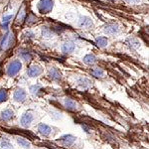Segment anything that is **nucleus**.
Instances as JSON below:
<instances>
[{
    "mask_svg": "<svg viewBox=\"0 0 149 149\" xmlns=\"http://www.w3.org/2000/svg\"><path fill=\"white\" fill-rule=\"evenodd\" d=\"M127 43H129L130 47L134 48V49H137V48L140 47V43H139L135 38H129V39L127 40Z\"/></svg>",
    "mask_w": 149,
    "mask_h": 149,
    "instance_id": "aec40b11",
    "label": "nucleus"
},
{
    "mask_svg": "<svg viewBox=\"0 0 149 149\" xmlns=\"http://www.w3.org/2000/svg\"><path fill=\"white\" fill-rule=\"evenodd\" d=\"M14 43V35L12 32H8L7 34L4 36L3 41H2V44H1V48L2 50H8Z\"/></svg>",
    "mask_w": 149,
    "mask_h": 149,
    "instance_id": "7ed1b4c3",
    "label": "nucleus"
},
{
    "mask_svg": "<svg viewBox=\"0 0 149 149\" xmlns=\"http://www.w3.org/2000/svg\"><path fill=\"white\" fill-rule=\"evenodd\" d=\"M80 26L81 27H84V28H90L93 26V22L90 18L88 17H84L81 19L80 21Z\"/></svg>",
    "mask_w": 149,
    "mask_h": 149,
    "instance_id": "dca6fc26",
    "label": "nucleus"
},
{
    "mask_svg": "<svg viewBox=\"0 0 149 149\" xmlns=\"http://www.w3.org/2000/svg\"><path fill=\"white\" fill-rule=\"evenodd\" d=\"M92 74L93 77H95V78H103V77H104V71L100 68L93 70Z\"/></svg>",
    "mask_w": 149,
    "mask_h": 149,
    "instance_id": "a211bd4d",
    "label": "nucleus"
},
{
    "mask_svg": "<svg viewBox=\"0 0 149 149\" xmlns=\"http://www.w3.org/2000/svg\"><path fill=\"white\" fill-rule=\"evenodd\" d=\"M127 2H129V3H137L139 0H126Z\"/></svg>",
    "mask_w": 149,
    "mask_h": 149,
    "instance_id": "cd10ccee",
    "label": "nucleus"
},
{
    "mask_svg": "<svg viewBox=\"0 0 149 149\" xmlns=\"http://www.w3.org/2000/svg\"><path fill=\"white\" fill-rule=\"evenodd\" d=\"M36 21H37V17H35L33 14H30V15H28L27 17V22L29 24H32V23H35Z\"/></svg>",
    "mask_w": 149,
    "mask_h": 149,
    "instance_id": "393cba45",
    "label": "nucleus"
},
{
    "mask_svg": "<svg viewBox=\"0 0 149 149\" xmlns=\"http://www.w3.org/2000/svg\"><path fill=\"white\" fill-rule=\"evenodd\" d=\"M7 98H8V95H7L6 91H3V90L0 91V103L6 102Z\"/></svg>",
    "mask_w": 149,
    "mask_h": 149,
    "instance_id": "5701e85b",
    "label": "nucleus"
},
{
    "mask_svg": "<svg viewBox=\"0 0 149 149\" xmlns=\"http://www.w3.org/2000/svg\"><path fill=\"white\" fill-rule=\"evenodd\" d=\"M22 64L20 61L15 60V61H12L10 64L7 66V74L9 77H14L15 74H17L21 70Z\"/></svg>",
    "mask_w": 149,
    "mask_h": 149,
    "instance_id": "f257e3e1",
    "label": "nucleus"
},
{
    "mask_svg": "<svg viewBox=\"0 0 149 149\" xmlns=\"http://www.w3.org/2000/svg\"><path fill=\"white\" fill-rule=\"evenodd\" d=\"M25 15H26V12H25V10H24V7H22V9H21V11L19 12L18 17H17L18 22H22L24 19H25Z\"/></svg>",
    "mask_w": 149,
    "mask_h": 149,
    "instance_id": "b1692460",
    "label": "nucleus"
},
{
    "mask_svg": "<svg viewBox=\"0 0 149 149\" xmlns=\"http://www.w3.org/2000/svg\"><path fill=\"white\" fill-rule=\"evenodd\" d=\"M43 70L40 66L38 65H34V66H31L28 70V76L31 77V78H35V77H38L39 74H42Z\"/></svg>",
    "mask_w": 149,
    "mask_h": 149,
    "instance_id": "0eeeda50",
    "label": "nucleus"
},
{
    "mask_svg": "<svg viewBox=\"0 0 149 149\" xmlns=\"http://www.w3.org/2000/svg\"><path fill=\"white\" fill-rule=\"evenodd\" d=\"M14 116V112L11 109H5L0 113V118L3 121H9L13 118Z\"/></svg>",
    "mask_w": 149,
    "mask_h": 149,
    "instance_id": "9b49d317",
    "label": "nucleus"
},
{
    "mask_svg": "<svg viewBox=\"0 0 149 149\" xmlns=\"http://www.w3.org/2000/svg\"><path fill=\"white\" fill-rule=\"evenodd\" d=\"M77 85L80 88L86 90V88H88L92 86V81H91V80H88V78H80L77 81Z\"/></svg>",
    "mask_w": 149,
    "mask_h": 149,
    "instance_id": "9d476101",
    "label": "nucleus"
},
{
    "mask_svg": "<svg viewBox=\"0 0 149 149\" xmlns=\"http://www.w3.org/2000/svg\"><path fill=\"white\" fill-rule=\"evenodd\" d=\"M51 127L47 124H44V123H41L38 125V132L43 136H49L51 134Z\"/></svg>",
    "mask_w": 149,
    "mask_h": 149,
    "instance_id": "1a4fd4ad",
    "label": "nucleus"
},
{
    "mask_svg": "<svg viewBox=\"0 0 149 149\" xmlns=\"http://www.w3.org/2000/svg\"><path fill=\"white\" fill-rule=\"evenodd\" d=\"M17 143L20 145V147H22L24 149H29L31 147V143L28 140H26L25 138L22 137H17Z\"/></svg>",
    "mask_w": 149,
    "mask_h": 149,
    "instance_id": "2eb2a0df",
    "label": "nucleus"
},
{
    "mask_svg": "<svg viewBox=\"0 0 149 149\" xmlns=\"http://www.w3.org/2000/svg\"><path fill=\"white\" fill-rule=\"evenodd\" d=\"M10 19H12V15H9V16H5V17H3V24H4V26H6L8 25V23L10 22Z\"/></svg>",
    "mask_w": 149,
    "mask_h": 149,
    "instance_id": "bb28decb",
    "label": "nucleus"
},
{
    "mask_svg": "<svg viewBox=\"0 0 149 149\" xmlns=\"http://www.w3.org/2000/svg\"><path fill=\"white\" fill-rule=\"evenodd\" d=\"M34 120V115L31 111H26L25 113L22 114L20 119V123L23 127H28Z\"/></svg>",
    "mask_w": 149,
    "mask_h": 149,
    "instance_id": "20e7f679",
    "label": "nucleus"
},
{
    "mask_svg": "<svg viewBox=\"0 0 149 149\" xmlns=\"http://www.w3.org/2000/svg\"><path fill=\"white\" fill-rule=\"evenodd\" d=\"M0 148L1 149H13V146L12 144L9 142L7 139H3L0 143Z\"/></svg>",
    "mask_w": 149,
    "mask_h": 149,
    "instance_id": "412c9836",
    "label": "nucleus"
},
{
    "mask_svg": "<svg viewBox=\"0 0 149 149\" xmlns=\"http://www.w3.org/2000/svg\"><path fill=\"white\" fill-rule=\"evenodd\" d=\"M60 143L62 144L63 146H66V147H70V146L74 145V143L76 142V137L71 134H67V135L62 136L61 138H59Z\"/></svg>",
    "mask_w": 149,
    "mask_h": 149,
    "instance_id": "39448f33",
    "label": "nucleus"
},
{
    "mask_svg": "<svg viewBox=\"0 0 149 149\" xmlns=\"http://www.w3.org/2000/svg\"><path fill=\"white\" fill-rule=\"evenodd\" d=\"M97 61V58L95 57V55H86V56L84 58V63L86 64V65H93Z\"/></svg>",
    "mask_w": 149,
    "mask_h": 149,
    "instance_id": "f3484780",
    "label": "nucleus"
},
{
    "mask_svg": "<svg viewBox=\"0 0 149 149\" xmlns=\"http://www.w3.org/2000/svg\"><path fill=\"white\" fill-rule=\"evenodd\" d=\"M74 48H76V46H74V44L73 42H66L62 45V51L68 54V53L74 52Z\"/></svg>",
    "mask_w": 149,
    "mask_h": 149,
    "instance_id": "4468645a",
    "label": "nucleus"
},
{
    "mask_svg": "<svg viewBox=\"0 0 149 149\" xmlns=\"http://www.w3.org/2000/svg\"><path fill=\"white\" fill-rule=\"evenodd\" d=\"M41 88H42V86L40 85H35L30 88V92H31V93H33V95H37V93L40 92Z\"/></svg>",
    "mask_w": 149,
    "mask_h": 149,
    "instance_id": "4be33fe9",
    "label": "nucleus"
},
{
    "mask_svg": "<svg viewBox=\"0 0 149 149\" xmlns=\"http://www.w3.org/2000/svg\"><path fill=\"white\" fill-rule=\"evenodd\" d=\"M64 105L67 109L70 110V111H74V110H77V107H78L77 102L70 97H66L64 100Z\"/></svg>",
    "mask_w": 149,
    "mask_h": 149,
    "instance_id": "6e6552de",
    "label": "nucleus"
},
{
    "mask_svg": "<svg viewBox=\"0 0 149 149\" xmlns=\"http://www.w3.org/2000/svg\"><path fill=\"white\" fill-rule=\"evenodd\" d=\"M53 8V0H40L38 3V9L42 13H48Z\"/></svg>",
    "mask_w": 149,
    "mask_h": 149,
    "instance_id": "f03ea898",
    "label": "nucleus"
},
{
    "mask_svg": "<svg viewBox=\"0 0 149 149\" xmlns=\"http://www.w3.org/2000/svg\"><path fill=\"white\" fill-rule=\"evenodd\" d=\"M97 44L100 48H104L107 44H109V41H107V39L105 37H98V38H97Z\"/></svg>",
    "mask_w": 149,
    "mask_h": 149,
    "instance_id": "6ab92c4d",
    "label": "nucleus"
},
{
    "mask_svg": "<svg viewBox=\"0 0 149 149\" xmlns=\"http://www.w3.org/2000/svg\"><path fill=\"white\" fill-rule=\"evenodd\" d=\"M21 58H22L23 60H25V61H30L31 60V55L29 54L28 52H24V53H21Z\"/></svg>",
    "mask_w": 149,
    "mask_h": 149,
    "instance_id": "a878e982",
    "label": "nucleus"
},
{
    "mask_svg": "<svg viewBox=\"0 0 149 149\" xmlns=\"http://www.w3.org/2000/svg\"><path fill=\"white\" fill-rule=\"evenodd\" d=\"M49 77L53 81H60L62 79V74L57 68H52L49 72Z\"/></svg>",
    "mask_w": 149,
    "mask_h": 149,
    "instance_id": "ddd939ff",
    "label": "nucleus"
},
{
    "mask_svg": "<svg viewBox=\"0 0 149 149\" xmlns=\"http://www.w3.org/2000/svg\"><path fill=\"white\" fill-rule=\"evenodd\" d=\"M26 97H27V93H26V91L23 90V88H17V90L14 92V95H13L14 100L17 102H25Z\"/></svg>",
    "mask_w": 149,
    "mask_h": 149,
    "instance_id": "423d86ee",
    "label": "nucleus"
},
{
    "mask_svg": "<svg viewBox=\"0 0 149 149\" xmlns=\"http://www.w3.org/2000/svg\"><path fill=\"white\" fill-rule=\"evenodd\" d=\"M104 32L109 35H115L119 32V28H118V26L115 25V24H109V25L105 26Z\"/></svg>",
    "mask_w": 149,
    "mask_h": 149,
    "instance_id": "f8f14e48",
    "label": "nucleus"
}]
</instances>
